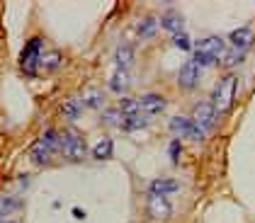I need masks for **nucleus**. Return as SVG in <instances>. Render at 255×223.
I'll list each match as a JSON object with an SVG mask.
<instances>
[{
    "label": "nucleus",
    "instance_id": "obj_1",
    "mask_svg": "<svg viewBox=\"0 0 255 223\" xmlns=\"http://www.w3.org/2000/svg\"><path fill=\"white\" fill-rule=\"evenodd\" d=\"M54 153H59V131L46 129L39 139L34 141V146L29 148V160L41 167V165H46V162L51 160Z\"/></svg>",
    "mask_w": 255,
    "mask_h": 223
},
{
    "label": "nucleus",
    "instance_id": "obj_2",
    "mask_svg": "<svg viewBox=\"0 0 255 223\" xmlns=\"http://www.w3.org/2000/svg\"><path fill=\"white\" fill-rule=\"evenodd\" d=\"M192 51H195V63L199 68L212 66L224 56V39L221 37H204V39L192 44Z\"/></svg>",
    "mask_w": 255,
    "mask_h": 223
},
{
    "label": "nucleus",
    "instance_id": "obj_3",
    "mask_svg": "<svg viewBox=\"0 0 255 223\" xmlns=\"http://www.w3.org/2000/svg\"><path fill=\"white\" fill-rule=\"evenodd\" d=\"M59 153L66 160L80 162L85 158V153H88V146H85V141H83V136L78 131L68 129V131L59 134Z\"/></svg>",
    "mask_w": 255,
    "mask_h": 223
},
{
    "label": "nucleus",
    "instance_id": "obj_4",
    "mask_svg": "<svg viewBox=\"0 0 255 223\" xmlns=\"http://www.w3.org/2000/svg\"><path fill=\"white\" fill-rule=\"evenodd\" d=\"M236 78L234 75H226L221 80L216 82L214 87V95H212V104H214L216 114H226L231 107H234V100H236Z\"/></svg>",
    "mask_w": 255,
    "mask_h": 223
},
{
    "label": "nucleus",
    "instance_id": "obj_5",
    "mask_svg": "<svg viewBox=\"0 0 255 223\" xmlns=\"http://www.w3.org/2000/svg\"><path fill=\"white\" fill-rule=\"evenodd\" d=\"M41 66V39H29L20 54V68L24 75H34Z\"/></svg>",
    "mask_w": 255,
    "mask_h": 223
},
{
    "label": "nucleus",
    "instance_id": "obj_6",
    "mask_svg": "<svg viewBox=\"0 0 255 223\" xmlns=\"http://www.w3.org/2000/svg\"><path fill=\"white\" fill-rule=\"evenodd\" d=\"M216 109H214V104H212V100L207 102H197L195 104V109H192V122L207 134V131H212L214 129V124H216Z\"/></svg>",
    "mask_w": 255,
    "mask_h": 223
},
{
    "label": "nucleus",
    "instance_id": "obj_7",
    "mask_svg": "<svg viewBox=\"0 0 255 223\" xmlns=\"http://www.w3.org/2000/svg\"><path fill=\"white\" fill-rule=\"evenodd\" d=\"M146 211L153 221H165L170 219L173 214V206L168 202V197H158V194H148V202H146Z\"/></svg>",
    "mask_w": 255,
    "mask_h": 223
},
{
    "label": "nucleus",
    "instance_id": "obj_8",
    "mask_svg": "<svg viewBox=\"0 0 255 223\" xmlns=\"http://www.w3.org/2000/svg\"><path fill=\"white\" fill-rule=\"evenodd\" d=\"M170 129H173L175 134H180V136H185V139H190V141H195V143H199L204 139V131H202L192 119H185V117H173Z\"/></svg>",
    "mask_w": 255,
    "mask_h": 223
},
{
    "label": "nucleus",
    "instance_id": "obj_9",
    "mask_svg": "<svg viewBox=\"0 0 255 223\" xmlns=\"http://www.w3.org/2000/svg\"><path fill=\"white\" fill-rule=\"evenodd\" d=\"M138 109H141L143 117H153V114H160L165 109V100L156 92H148V95L138 97Z\"/></svg>",
    "mask_w": 255,
    "mask_h": 223
},
{
    "label": "nucleus",
    "instance_id": "obj_10",
    "mask_svg": "<svg viewBox=\"0 0 255 223\" xmlns=\"http://www.w3.org/2000/svg\"><path fill=\"white\" fill-rule=\"evenodd\" d=\"M197 80H199V66L195 63V59H190V61L180 68L177 82H180V87H182V90H195Z\"/></svg>",
    "mask_w": 255,
    "mask_h": 223
},
{
    "label": "nucleus",
    "instance_id": "obj_11",
    "mask_svg": "<svg viewBox=\"0 0 255 223\" xmlns=\"http://www.w3.org/2000/svg\"><path fill=\"white\" fill-rule=\"evenodd\" d=\"M253 39H255L253 27H238V29H234V32L229 34L231 46H234V49H241V51H248L251 44H253Z\"/></svg>",
    "mask_w": 255,
    "mask_h": 223
},
{
    "label": "nucleus",
    "instance_id": "obj_12",
    "mask_svg": "<svg viewBox=\"0 0 255 223\" xmlns=\"http://www.w3.org/2000/svg\"><path fill=\"white\" fill-rule=\"evenodd\" d=\"M160 22H163L160 27H163V29H168L173 37H177V34H185V17H182L177 10H168V12L163 15V20H160Z\"/></svg>",
    "mask_w": 255,
    "mask_h": 223
},
{
    "label": "nucleus",
    "instance_id": "obj_13",
    "mask_svg": "<svg viewBox=\"0 0 255 223\" xmlns=\"http://www.w3.org/2000/svg\"><path fill=\"white\" fill-rule=\"evenodd\" d=\"M177 189H180V182L173 180V177H158V180L148 184V194H158V197H168Z\"/></svg>",
    "mask_w": 255,
    "mask_h": 223
},
{
    "label": "nucleus",
    "instance_id": "obj_14",
    "mask_svg": "<svg viewBox=\"0 0 255 223\" xmlns=\"http://www.w3.org/2000/svg\"><path fill=\"white\" fill-rule=\"evenodd\" d=\"M115 61H117L119 71H129V66L134 61V49H131V44H119L117 54H115Z\"/></svg>",
    "mask_w": 255,
    "mask_h": 223
},
{
    "label": "nucleus",
    "instance_id": "obj_15",
    "mask_svg": "<svg viewBox=\"0 0 255 223\" xmlns=\"http://www.w3.org/2000/svg\"><path fill=\"white\" fill-rule=\"evenodd\" d=\"M80 112H83V100H66V102H61V114L68 119V122H76L80 117Z\"/></svg>",
    "mask_w": 255,
    "mask_h": 223
},
{
    "label": "nucleus",
    "instance_id": "obj_16",
    "mask_svg": "<svg viewBox=\"0 0 255 223\" xmlns=\"http://www.w3.org/2000/svg\"><path fill=\"white\" fill-rule=\"evenodd\" d=\"M129 82H131V75H129V71H115V75L110 78V90L112 92H124V90H129Z\"/></svg>",
    "mask_w": 255,
    "mask_h": 223
},
{
    "label": "nucleus",
    "instance_id": "obj_17",
    "mask_svg": "<svg viewBox=\"0 0 255 223\" xmlns=\"http://www.w3.org/2000/svg\"><path fill=\"white\" fill-rule=\"evenodd\" d=\"M136 32H138V37L141 39H151V37H156V32H158V20L156 17H143V20L136 24Z\"/></svg>",
    "mask_w": 255,
    "mask_h": 223
},
{
    "label": "nucleus",
    "instance_id": "obj_18",
    "mask_svg": "<svg viewBox=\"0 0 255 223\" xmlns=\"http://www.w3.org/2000/svg\"><path fill=\"white\" fill-rule=\"evenodd\" d=\"M105 102V95L100 92L98 87H88L85 95H83V107H90V109H100Z\"/></svg>",
    "mask_w": 255,
    "mask_h": 223
},
{
    "label": "nucleus",
    "instance_id": "obj_19",
    "mask_svg": "<svg viewBox=\"0 0 255 223\" xmlns=\"http://www.w3.org/2000/svg\"><path fill=\"white\" fill-rule=\"evenodd\" d=\"M112 150H115V143H112V139H102V141L93 148V158H95V160H110Z\"/></svg>",
    "mask_w": 255,
    "mask_h": 223
},
{
    "label": "nucleus",
    "instance_id": "obj_20",
    "mask_svg": "<svg viewBox=\"0 0 255 223\" xmlns=\"http://www.w3.org/2000/svg\"><path fill=\"white\" fill-rule=\"evenodd\" d=\"M146 124H148V117H143V114H134V117H127V119H124V124H122V131L131 134V131L143 129Z\"/></svg>",
    "mask_w": 255,
    "mask_h": 223
},
{
    "label": "nucleus",
    "instance_id": "obj_21",
    "mask_svg": "<svg viewBox=\"0 0 255 223\" xmlns=\"http://www.w3.org/2000/svg\"><path fill=\"white\" fill-rule=\"evenodd\" d=\"M124 114H122V109H105L102 112V124H107V126H122L124 124Z\"/></svg>",
    "mask_w": 255,
    "mask_h": 223
},
{
    "label": "nucleus",
    "instance_id": "obj_22",
    "mask_svg": "<svg viewBox=\"0 0 255 223\" xmlns=\"http://www.w3.org/2000/svg\"><path fill=\"white\" fill-rule=\"evenodd\" d=\"M24 202L17 197H0V214H12V211H20Z\"/></svg>",
    "mask_w": 255,
    "mask_h": 223
},
{
    "label": "nucleus",
    "instance_id": "obj_23",
    "mask_svg": "<svg viewBox=\"0 0 255 223\" xmlns=\"http://www.w3.org/2000/svg\"><path fill=\"white\" fill-rule=\"evenodd\" d=\"M246 59V51H241V49H231V51H226L224 56H221V66H226V68H231V66H238V63Z\"/></svg>",
    "mask_w": 255,
    "mask_h": 223
},
{
    "label": "nucleus",
    "instance_id": "obj_24",
    "mask_svg": "<svg viewBox=\"0 0 255 223\" xmlns=\"http://www.w3.org/2000/svg\"><path fill=\"white\" fill-rule=\"evenodd\" d=\"M59 66H61V54L59 51H51L49 56L41 59V68H46V71H59Z\"/></svg>",
    "mask_w": 255,
    "mask_h": 223
},
{
    "label": "nucleus",
    "instance_id": "obj_25",
    "mask_svg": "<svg viewBox=\"0 0 255 223\" xmlns=\"http://www.w3.org/2000/svg\"><path fill=\"white\" fill-rule=\"evenodd\" d=\"M119 109H122V114H124V117H134V114H141V109H138V100H122Z\"/></svg>",
    "mask_w": 255,
    "mask_h": 223
},
{
    "label": "nucleus",
    "instance_id": "obj_26",
    "mask_svg": "<svg viewBox=\"0 0 255 223\" xmlns=\"http://www.w3.org/2000/svg\"><path fill=\"white\" fill-rule=\"evenodd\" d=\"M173 44H175L180 51H192V39H190L187 34H177V37H173Z\"/></svg>",
    "mask_w": 255,
    "mask_h": 223
},
{
    "label": "nucleus",
    "instance_id": "obj_27",
    "mask_svg": "<svg viewBox=\"0 0 255 223\" xmlns=\"http://www.w3.org/2000/svg\"><path fill=\"white\" fill-rule=\"evenodd\" d=\"M170 158H173V162L180 160V141H173V143H170Z\"/></svg>",
    "mask_w": 255,
    "mask_h": 223
},
{
    "label": "nucleus",
    "instance_id": "obj_28",
    "mask_svg": "<svg viewBox=\"0 0 255 223\" xmlns=\"http://www.w3.org/2000/svg\"><path fill=\"white\" fill-rule=\"evenodd\" d=\"M73 216H76V219H85V211H83V209H73Z\"/></svg>",
    "mask_w": 255,
    "mask_h": 223
},
{
    "label": "nucleus",
    "instance_id": "obj_29",
    "mask_svg": "<svg viewBox=\"0 0 255 223\" xmlns=\"http://www.w3.org/2000/svg\"><path fill=\"white\" fill-rule=\"evenodd\" d=\"M0 223H17V221H10V219H0Z\"/></svg>",
    "mask_w": 255,
    "mask_h": 223
}]
</instances>
